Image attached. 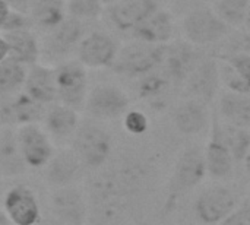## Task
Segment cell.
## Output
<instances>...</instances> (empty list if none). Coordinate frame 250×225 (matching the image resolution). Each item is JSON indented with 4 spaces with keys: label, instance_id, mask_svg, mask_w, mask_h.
Instances as JSON below:
<instances>
[{
    "label": "cell",
    "instance_id": "obj_1",
    "mask_svg": "<svg viewBox=\"0 0 250 225\" xmlns=\"http://www.w3.org/2000/svg\"><path fill=\"white\" fill-rule=\"evenodd\" d=\"M70 149L75 152L82 167L100 168L110 158L113 139L100 124L81 123L70 141Z\"/></svg>",
    "mask_w": 250,
    "mask_h": 225
},
{
    "label": "cell",
    "instance_id": "obj_2",
    "mask_svg": "<svg viewBox=\"0 0 250 225\" xmlns=\"http://www.w3.org/2000/svg\"><path fill=\"white\" fill-rule=\"evenodd\" d=\"M166 45H155L142 41H133L120 47L113 63V70L129 78H142L160 69Z\"/></svg>",
    "mask_w": 250,
    "mask_h": 225
},
{
    "label": "cell",
    "instance_id": "obj_3",
    "mask_svg": "<svg viewBox=\"0 0 250 225\" xmlns=\"http://www.w3.org/2000/svg\"><path fill=\"white\" fill-rule=\"evenodd\" d=\"M182 31L186 41L192 45H211L223 41L231 28L212 7H196L183 18Z\"/></svg>",
    "mask_w": 250,
    "mask_h": 225
},
{
    "label": "cell",
    "instance_id": "obj_4",
    "mask_svg": "<svg viewBox=\"0 0 250 225\" xmlns=\"http://www.w3.org/2000/svg\"><path fill=\"white\" fill-rule=\"evenodd\" d=\"M57 101L82 111L89 92L86 67L78 60H64L54 67Z\"/></svg>",
    "mask_w": 250,
    "mask_h": 225
},
{
    "label": "cell",
    "instance_id": "obj_5",
    "mask_svg": "<svg viewBox=\"0 0 250 225\" xmlns=\"http://www.w3.org/2000/svg\"><path fill=\"white\" fill-rule=\"evenodd\" d=\"M130 98L125 89L113 83H100L89 89L83 111L95 120H116L129 111Z\"/></svg>",
    "mask_w": 250,
    "mask_h": 225
},
{
    "label": "cell",
    "instance_id": "obj_6",
    "mask_svg": "<svg viewBox=\"0 0 250 225\" xmlns=\"http://www.w3.org/2000/svg\"><path fill=\"white\" fill-rule=\"evenodd\" d=\"M22 158L28 168H45L54 157V142L40 123L22 124L15 129Z\"/></svg>",
    "mask_w": 250,
    "mask_h": 225
},
{
    "label": "cell",
    "instance_id": "obj_7",
    "mask_svg": "<svg viewBox=\"0 0 250 225\" xmlns=\"http://www.w3.org/2000/svg\"><path fill=\"white\" fill-rule=\"evenodd\" d=\"M120 47L113 35L104 31L85 34L76 50V60L86 69L111 67Z\"/></svg>",
    "mask_w": 250,
    "mask_h": 225
},
{
    "label": "cell",
    "instance_id": "obj_8",
    "mask_svg": "<svg viewBox=\"0 0 250 225\" xmlns=\"http://www.w3.org/2000/svg\"><path fill=\"white\" fill-rule=\"evenodd\" d=\"M237 209L236 193L226 186H212L204 190L195 205L198 218L208 225L221 224Z\"/></svg>",
    "mask_w": 250,
    "mask_h": 225
},
{
    "label": "cell",
    "instance_id": "obj_9",
    "mask_svg": "<svg viewBox=\"0 0 250 225\" xmlns=\"http://www.w3.org/2000/svg\"><path fill=\"white\" fill-rule=\"evenodd\" d=\"M47 107L32 100L23 89L0 98V123L4 127H19L29 123H42Z\"/></svg>",
    "mask_w": 250,
    "mask_h": 225
},
{
    "label": "cell",
    "instance_id": "obj_10",
    "mask_svg": "<svg viewBox=\"0 0 250 225\" xmlns=\"http://www.w3.org/2000/svg\"><path fill=\"white\" fill-rule=\"evenodd\" d=\"M3 211L16 225H37L41 221L40 201L26 184H16L4 193Z\"/></svg>",
    "mask_w": 250,
    "mask_h": 225
},
{
    "label": "cell",
    "instance_id": "obj_11",
    "mask_svg": "<svg viewBox=\"0 0 250 225\" xmlns=\"http://www.w3.org/2000/svg\"><path fill=\"white\" fill-rule=\"evenodd\" d=\"M51 214L62 225H85L88 205L83 193L75 186L54 189L50 198Z\"/></svg>",
    "mask_w": 250,
    "mask_h": 225
},
{
    "label": "cell",
    "instance_id": "obj_12",
    "mask_svg": "<svg viewBox=\"0 0 250 225\" xmlns=\"http://www.w3.org/2000/svg\"><path fill=\"white\" fill-rule=\"evenodd\" d=\"M220 85L218 61L215 59H204L189 73L183 88L188 98L208 104L215 98Z\"/></svg>",
    "mask_w": 250,
    "mask_h": 225
},
{
    "label": "cell",
    "instance_id": "obj_13",
    "mask_svg": "<svg viewBox=\"0 0 250 225\" xmlns=\"http://www.w3.org/2000/svg\"><path fill=\"white\" fill-rule=\"evenodd\" d=\"M83 37V22L67 16L59 26L44 35L41 50L54 59H66L69 54L76 53L78 45Z\"/></svg>",
    "mask_w": 250,
    "mask_h": 225
},
{
    "label": "cell",
    "instance_id": "obj_14",
    "mask_svg": "<svg viewBox=\"0 0 250 225\" xmlns=\"http://www.w3.org/2000/svg\"><path fill=\"white\" fill-rule=\"evenodd\" d=\"M158 9L155 0H119L108 6L107 15L116 29L132 32Z\"/></svg>",
    "mask_w": 250,
    "mask_h": 225
},
{
    "label": "cell",
    "instance_id": "obj_15",
    "mask_svg": "<svg viewBox=\"0 0 250 225\" xmlns=\"http://www.w3.org/2000/svg\"><path fill=\"white\" fill-rule=\"evenodd\" d=\"M193 45L188 41H176L168 42L166 45L163 63L160 69L171 79L173 83H179L186 81L193 67L201 61L196 56Z\"/></svg>",
    "mask_w": 250,
    "mask_h": 225
},
{
    "label": "cell",
    "instance_id": "obj_16",
    "mask_svg": "<svg viewBox=\"0 0 250 225\" xmlns=\"http://www.w3.org/2000/svg\"><path fill=\"white\" fill-rule=\"evenodd\" d=\"M205 168L207 173L214 179H226L231 174L234 165V157L223 139L221 126L218 122L212 126V135L207 143L205 152Z\"/></svg>",
    "mask_w": 250,
    "mask_h": 225
},
{
    "label": "cell",
    "instance_id": "obj_17",
    "mask_svg": "<svg viewBox=\"0 0 250 225\" xmlns=\"http://www.w3.org/2000/svg\"><path fill=\"white\" fill-rule=\"evenodd\" d=\"M176 34V23L174 18L168 10L158 9L149 18H146L138 28L132 31L133 40L164 45L173 41Z\"/></svg>",
    "mask_w": 250,
    "mask_h": 225
},
{
    "label": "cell",
    "instance_id": "obj_18",
    "mask_svg": "<svg viewBox=\"0 0 250 225\" xmlns=\"http://www.w3.org/2000/svg\"><path fill=\"white\" fill-rule=\"evenodd\" d=\"M23 91L37 102L48 107L57 102V86L54 67L35 63L28 67Z\"/></svg>",
    "mask_w": 250,
    "mask_h": 225
},
{
    "label": "cell",
    "instance_id": "obj_19",
    "mask_svg": "<svg viewBox=\"0 0 250 225\" xmlns=\"http://www.w3.org/2000/svg\"><path fill=\"white\" fill-rule=\"evenodd\" d=\"M79 124V111L60 102L48 105L42 120V127L53 141H72Z\"/></svg>",
    "mask_w": 250,
    "mask_h": 225
},
{
    "label": "cell",
    "instance_id": "obj_20",
    "mask_svg": "<svg viewBox=\"0 0 250 225\" xmlns=\"http://www.w3.org/2000/svg\"><path fill=\"white\" fill-rule=\"evenodd\" d=\"M82 168L81 161L72 149H60L56 151L54 157L44 168L45 180L54 189L73 186Z\"/></svg>",
    "mask_w": 250,
    "mask_h": 225
},
{
    "label": "cell",
    "instance_id": "obj_21",
    "mask_svg": "<svg viewBox=\"0 0 250 225\" xmlns=\"http://www.w3.org/2000/svg\"><path fill=\"white\" fill-rule=\"evenodd\" d=\"M208 110L207 104L199 102L196 100H185L182 101L174 113H173V123L174 127L186 136L199 135L208 124Z\"/></svg>",
    "mask_w": 250,
    "mask_h": 225
},
{
    "label": "cell",
    "instance_id": "obj_22",
    "mask_svg": "<svg viewBox=\"0 0 250 225\" xmlns=\"http://www.w3.org/2000/svg\"><path fill=\"white\" fill-rule=\"evenodd\" d=\"M1 34L9 45V59L23 64L25 67L38 63L41 44L38 42V38L32 29L1 32Z\"/></svg>",
    "mask_w": 250,
    "mask_h": 225
},
{
    "label": "cell",
    "instance_id": "obj_23",
    "mask_svg": "<svg viewBox=\"0 0 250 225\" xmlns=\"http://www.w3.org/2000/svg\"><path fill=\"white\" fill-rule=\"evenodd\" d=\"M28 16L32 22L34 29H40L44 34L53 31L66 18V1L64 0H31Z\"/></svg>",
    "mask_w": 250,
    "mask_h": 225
},
{
    "label": "cell",
    "instance_id": "obj_24",
    "mask_svg": "<svg viewBox=\"0 0 250 225\" xmlns=\"http://www.w3.org/2000/svg\"><path fill=\"white\" fill-rule=\"evenodd\" d=\"M218 111L226 124L250 130V94L223 92L218 102Z\"/></svg>",
    "mask_w": 250,
    "mask_h": 225
},
{
    "label": "cell",
    "instance_id": "obj_25",
    "mask_svg": "<svg viewBox=\"0 0 250 225\" xmlns=\"http://www.w3.org/2000/svg\"><path fill=\"white\" fill-rule=\"evenodd\" d=\"M28 170L16 139L13 127H3L0 135V176L16 177Z\"/></svg>",
    "mask_w": 250,
    "mask_h": 225
},
{
    "label": "cell",
    "instance_id": "obj_26",
    "mask_svg": "<svg viewBox=\"0 0 250 225\" xmlns=\"http://www.w3.org/2000/svg\"><path fill=\"white\" fill-rule=\"evenodd\" d=\"M205 158L204 152L199 149H188L179 160V168H177V179L180 186L183 187H192L205 176Z\"/></svg>",
    "mask_w": 250,
    "mask_h": 225
},
{
    "label": "cell",
    "instance_id": "obj_27",
    "mask_svg": "<svg viewBox=\"0 0 250 225\" xmlns=\"http://www.w3.org/2000/svg\"><path fill=\"white\" fill-rule=\"evenodd\" d=\"M28 67L23 64L6 59L0 63V98L10 97L23 89Z\"/></svg>",
    "mask_w": 250,
    "mask_h": 225
},
{
    "label": "cell",
    "instance_id": "obj_28",
    "mask_svg": "<svg viewBox=\"0 0 250 225\" xmlns=\"http://www.w3.org/2000/svg\"><path fill=\"white\" fill-rule=\"evenodd\" d=\"M248 6L249 0H215L212 9L233 29L245 26Z\"/></svg>",
    "mask_w": 250,
    "mask_h": 225
},
{
    "label": "cell",
    "instance_id": "obj_29",
    "mask_svg": "<svg viewBox=\"0 0 250 225\" xmlns=\"http://www.w3.org/2000/svg\"><path fill=\"white\" fill-rule=\"evenodd\" d=\"M139 79V97L148 101L160 100L164 94H167L170 83H173L171 79L163 70H154Z\"/></svg>",
    "mask_w": 250,
    "mask_h": 225
},
{
    "label": "cell",
    "instance_id": "obj_30",
    "mask_svg": "<svg viewBox=\"0 0 250 225\" xmlns=\"http://www.w3.org/2000/svg\"><path fill=\"white\" fill-rule=\"evenodd\" d=\"M221 126V133L223 139L227 143L229 149L231 151L234 160H245L248 152L250 151V130L240 129L231 124Z\"/></svg>",
    "mask_w": 250,
    "mask_h": 225
},
{
    "label": "cell",
    "instance_id": "obj_31",
    "mask_svg": "<svg viewBox=\"0 0 250 225\" xmlns=\"http://www.w3.org/2000/svg\"><path fill=\"white\" fill-rule=\"evenodd\" d=\"M66 12L69 18L78 19L81 22L95 20L103 16L104 4L101 0H67Z\"/></svg>",
    "mask_w": 250,
    "mask_h": 225
},
{
    "label": "cell",
    "instance_id": "obj_32",
    "mask_svg": "<svg viewBox=\"0 0 250 225\" xmlns=\"http://www.w3.org/2000/svg\"><path fill=\"white\" fill-rule=\"evenodd\" d=\"M123 126L127 133H130L133 136H141L148 130L149 120L145 113H142L139 110H129L123 116Z\"/></svg>",
    "mask_w": 250,
    "mask_h": 225
},
{
    "label": "cell",
    "instance_id": "obj_33",
    "mask_svg": "<svg viewBox=\"0 0 250 225\" xmlns=\"http://www.w3.org/2000/svg\"><path fill=\"white\" fill-rule=\"evenodd\" d=\"M236 72L237 75L250 86V53L249 51H239L224 59Z\"/></svg>",
    "mask_w": 250,
    "mask_h": 225
},
{
    "label": "cell",
    "instance_id": "obj_34",
    "mask_svg": "<svg viewBox=\"0 0 250 225\" xmlns=\"http://www.w3.org/2000/svg\"><path fill=\"white\" fill-rule=\"evenodd\" d=\"M23 29H34L28 13H21V12L12 10L7 20H6V23H4V26L1 28V32L23 31Z\"/></svg>",
    "mask_w": 250,
    "mask_h": 225
},
{
    "label": "cell",
    "instance_id": "obj_35",
    "mask_svg": "<svg viewBox=\"0 0 250 225\" xmlns=\"http://www.w3.org/2000/svg\"><path fill=\"white\" fill-rule=\"evenodd\" d=\"M218 225H250V208L236 209L229 218Z\"/></svg>",
    "mask_w": 250,
    "mask_h": 225
},
{
    "label": "cell",
    "instance_id": "obj_36",
    "mask_svg": "<svg viewBox=\"0 0 250 225\" xmlns=\"http://www.w3.org/2000/svg\"><path fill=\"white\" fill-rule=\"evenodd\" d=\"M3 1H6L12 10L21 12V13H28L29 4H31V0H3Z\"/></svg>",
    "mask_w": 250,
    "mask_h": 225
},
{
    "label": "cell",
    "instance_id": "obj_37",
    "mask_svg": "<svg viewBox=\"0 0 250 225\" xmlns=\"http://www.w3.org/2000/svg\"><path fill=\"white\" fill-rule=\"evenodd\" d=\"M10 12H12V9L9 7V4L6 1L0 0V31L4 26V23H6V20H7L9 15H10Z\"/></svg>",
    "mask_w": 250,
    "mask_h": 225
},
{
    "label": "cell",
    "instance_id": "obj_38",
    "mask_svg": "<svg viewBox=\"0 0 250 225\" xmlns=\"http://www.w3.org/2000/svg\"><path fill=\"white\" fill-rule=\"evenodd\" d=\"M6 59H9V45H7L6 38L1 34L0 35V63L4 61Z\"/></svg>",
    "mask_w": 250,
    "mask_h": 225
},
{
    "label": "cell",
    "instance_id": "obj_39",
    "mask_svg": "<svg viewBox=\"0 0 250 225\" xmlns=\"http://www.w3.org/2000/svg\"><path fill=\"white\" fill-rule=\"evenodd\" d=\"M0 225H16L6 214L3 209H0Z\"/></svg>",
    "mask_w": 250,
    "mask_h": 225
},
{
    "label": "cell",
    "instance_id": "obj_40",
    "mask_svg": "<svg viewBox=\"0 0 250 225\" xmlns=\"http://www.w3.org/2000/svg\"><path fill=\"white\" fill-rule=\"evenodd\" d=\"M243 161H245V170H246V174H248V177H249V180H250V151L248 152V155H246V158H245Z\"/></svg>",
    "mask_w": 250,
    "mask_h": 225
},
{
    "label": "cell",
    "instance_id": "obj_41",
    "mask_svg": "<svg viewBox=\"0 0 250 225\" xmlns=\"http://www.w3.org/2000/svg\"><path fill=\"white\" fill-rule=\"evenodd\" d=\"M245 28L250 32V0L249 6H248V12H246V19H245Z\"/></svg>",
    "mask_w": 250,
    "mask_h": 225
},
{
    "label": "cell",
    "instance_id": "obj_42",
    "mask_svg": "<svg viewBox=\"0 0 250 225\" xmlns=\"http://www.w3.org/2000/svg\"><path fill=\"white\" fill-rule=\"evenodd\" d=\"M117 1H119V0H101V3H103L104 6H107V7L111 6V4H114V3H117Z\"/></svg>",
    "mask_w": 250,
    "mask_h": 225
},
{
    "label": "cell",
    "instance_id": "obj_43",
    "mask_svg": "<svg viewBox=\"0 0 250 225\" xmlns=\"http://www.w3.org/2000/svg\"><path fill=\"white\" fill-rule=\"evenodd\" d=\"M3 127H4V126H3L1 123H0V135H1V132H3Z\"/></svg>",
    "mask_w": 250,
    "mask_h": 225
},
{
    "label": "cell",
    "instance_id": "obj_44",
    "mask_svg": "<svg viewBox=\"0 0 250 225\" xmlns=\"http://www.w3.org/2000/svg\"><path fill=\"white\" fill-rule=\"evenodd\" d=\"M209 1H215V0H209Z\"/></svg>",
    "mask_w": 250,
    "mask_h": 225
},
{
    "label": "cell",
    "instance_id": "obj_45",
    "mask_svg": "<svg viewBox=\"0 0 250 225\" xmlns=\"http://www.w3.org/2000/svg\"><path fill=\"white\" fill-rule=\"evenodd\" d=\"M64 1H67V0H64Z\"/></svg>",
    "mask_w": 250,
    "mask_h": 225
}]
</instances>
